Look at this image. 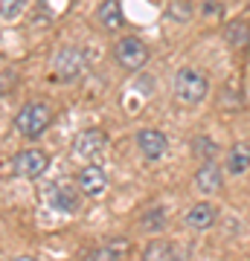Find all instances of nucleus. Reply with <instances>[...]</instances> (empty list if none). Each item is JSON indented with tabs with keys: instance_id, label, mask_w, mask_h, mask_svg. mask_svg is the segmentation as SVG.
Here are the masks:
<instances>
[{
	"instance_id": "1",
	"label": "nucleus",
	"mask_w": 250,
	"mask_h": 261,
	"mask_svg": "<svg viewBox=\"0 0 250 261\" xmlns=\"http://www.w3.org/2000/svg\"><path fill=\"white\" fill-rule=\"evenodd\" d=\"M50 125H53V108L44 99H32L15 113V130L24 140H38Z\"/></svg>"
},
{
	"instance_id": "2",
	"label": "nucleus",
	"mask_w": 250,
	"mask_h": 261,
	"mask_svg": "<svg viewBox=\"0 0 250 261\" xmlns=\"http://www.w3.org/2000/svg\"><path fill=\"white\" fill-rule=\"evenodd\" d=\"M210 93V79L207 73L201 70H195V67H184V70H177L175 75V99L186 108H195V105H201Z\"/></svg>"
},
{
	"instance_id": "3",
	"label": "nucleus",
	"mask_w": 250,
	"mask_h": 261,
	"mask_svg": "<svg viewBox=\"0 0 250 261\" xmlns=\"http://www.w3.org/2000/svg\"><path fill=\"white\" fill-rule=\"evenodd\" d=\"M113 58H117V64H120L122 70L137 73V70H143L146 61H148V47L137 35H122L120 41L113 44Z\"/></svg>"
},
{
	"instance_id": "4",
	"label": "nucleus",
	"mask_w": 250,
	"mask_h": 261,
	"mask_svg": "<svg viewBox=\"0 0 250 261\" xmlns=\"http://www.w3.org/2000/svg\"><path fill=\"white\" fill-rule=\"evenodd\" d=\"M105 148H108V134L99 128H84L73 140V157L84 163H96L105 154Z\"/></svg>"
},
{
	"instance_id": "5",
	"label": "nucleus",
	"mask_w": 250,
	"mask_h": 261,
	"mask_svg": "<svg viewBox=\"0 0 250 261\" xmlns=\"http://www.w3.org/2000/svg\"><path fill=\"white\" fill-rule=\"evenodd\" d=\"M84 70V53L76 47H64L53 56V82H76Z\"/></svg>"
},
{
	"instance_id": "6",
	"label": "nucleus",
	"mask_w": 250,
	"mask_h": 261,
	"mask_svg": "<svg viewBox=\"0 0 250 261\" xmlns=\"http://www.w3.org/2000/svg\"><path fill=\"white\" fill-rule=\"evenodd\" d=\"M47 166H50V157L41 148H27V151H20V154H15V160H12L15 174L18 177H27V180L41 177L47 171Z\"/></svg>"
},
{
	"instance_id": "7",
	"label": "nucleus",
	"mask_w": 250,
	"mask_h": 261,
	"mask_svg": "<svg viewBox=\"0 0 250 261\" xmlns=\"http://www.w3.org/2000/svg\"><path fill=\"white\" fill-rule=\"evenodd\" d=\"M108 171H105L99 163H87V166H82V171H79V192H82L84 197H102L105 192H108Z\"/></svg>"
},
{
	"instance_id": "8",
	"label": "nucleus",
	"mask_w": 250,
	"mask_h": 261,
	"mask_svg": "<svg viewBox=\"0 0 250 261\" xmlns=\"http://www.w3.org/2000/svg\"><path fill=\"white\" fill-rule=\"evenodd\" d=\"M137 148L148 163H157V160L166 157L169 140H166V134L157 128H143V130H137Z\"/></svg>"
},
{
	"instance_id": "9",
	"label": "nucleus",
	"mask_w": 250,
	"mask_h": 261,
	"mask_svg": "<svg viewBox=\"0 0 250 261\" xmlns=\"http://www.w3.org/2000/svg\"><path fill=\"white\" fill-rule=\"evenodd\" d=\"M215 221H218V209H215L210 200H198L195 206H189L184 215V224L195 232H204V229H213Z\"/></svg>"
},
{
	"instance_id": "10",
	"label": "nucleus",
	"mask_w": 250,
	"mask_h": 261,
	"mask_svg": "<svg viewBox=\"0 0 250 261\" xmlns=\"http://www.w3.org/2000/svg\"><path fill=\"white\" fill-rule=\"evenodd\" d=\"M195 186H198V192L201 195H215V192H221L224 186V171L218 163H204V166L195 171Z\"/></svg>"
},
{
	"instance_id": "11",
	"label": "nucleus",
	"mask_w": 250,
	"mask_h": 261,
	"mask_svg": "<svg viewBox=\"0 0 250 261\" xmlns=\"http://www.w3.org/2000/svg\"><path fill=\"white\" fill-rule=\"evenodd\" d=\"M224 171L233 174V177H241L244 171H250V142H236V145L227 148Z\"/></svg>"
},
{
	"instance_id": "12",
	"label": "nucleus",
	"mask_w": 250,
	"mask_h": 261,
	"mask_svg": "<svg viewBox=\"0 0 250 261\" xmlns=\"http://www.w3.org/2000/svg\"><path fill=\"white\" fill-rule=\"evenodd\" d=\"M224 41H227L233 49H247L250 47V18L239 15V18L227 20V27H224Z\"/></svg>"
},
{
	"instance_id": "13",
	"label": "nucleus",
	"mask_w": 250,
	"mask_h": 261,
	"mask_svg": "<svg viewBox=\"0 0 250 261\" xmlns=\"http://www.w3.org/2000/svg\"><path fill=\"white\" fill-rule=\"evenodd\" d=\"M96 20H99V23H102L108 32H117V29H122L125 18H122L120 0H102V3H99V9H96Z\"/></svg>"
},
{
	"instance_id": "14",
	"label": "nucleus",
	"mask_w": 250,
	"mask_h": 261,
	"mask_svg": "<svg viewBox=\"0 0 250 261\" xmlns=\"http://www.w3.org/2000/svg\"><path fill=\"white\" fill-rule=\"evenodd\" d=\"M125 252H128V244L122 241V238H113V241H105L102 247L90 250L87 261H122Z\"/></svg>"
},
{
	"instance_id": "15",
	"label": "nucleus",
	"mask_w": 250,
	"mask_h": 261,
	"mask_svg": "<svg viewBox=\"0 0 250 261\" xmlns=\"http://www.w3.org/2000/svg\"><path fill=\"white\" fill-rule=\"evenodd\" d=\"M143 261H177V250L169 241H148L143 247Z\"/></svg>"
},
{
	"instance_id": "16",
	"label": "nucleus",
	"mask_w": 250,
	"mask_h": 261,
	"mask_svg": "<svg viewBox=\"0 0 250 261\" xmlns=\"http://www.w3.org/2000/svg\"><path fill=\"white\" fill-rule=\"evenodd\" d=\"M79 195H82V192H79ZM79 195H76V189H70V186H53L50 189V200H53V206L61 209V212H73L76 203H79Z\"/></svg>"
},
{
	"instance_id": "17",
	"label": "nucleus",
	"mask_w": 250,
	"mask_h": 261,
	"mask_svg": "<svg viewBox=\"0 0 250 261\" xmlns=\"http://www.w3.org/2000/svg\"><path fill=\"white\" fill-rule=\"evenodd\" d=\"M140 226H143L146 232H160V229L166 226V212H163L160 206H151V209H146V212H143Z\"/></svg>"
},
{
	"instance_id": "18",
	"label": "nucleus",
	"mask_w": 250,
	"mask_h": 261,
	"mask_svg": "<svg viewBox=\"0 0 250 261\" xmlns=\"http://www.w3.org/2000/svg\"><path fill=\"white\" fill-rule=\"evenodd\" d=\"M192 154L195 157H201L204 163H213L218 157V145H215L210 137H195L192 140Z\"/></svg>"
},
{
	"instance_id": "19",
	"label": "nucleus",
	"mask_w": 250,
	"mask_h": 261,
	"mask_svg": "<svg viewBox=\"0 0 250 261\" xmlns=\"http://www.w3.org/2000/svg\"><path fill=\"white\" fill-rule=\"evenodd\" d=\"M24 9H27V0H0V18L6 20V23L20 18Z\"/></svg>"
},
{
	"instance_id": "20",
	"label": "nucleus",
	"mask_w": 250,
	"mask_h": 261,
	"mask_svg": "<svg viewBox=\"0 0 250 261\" xmlns=\"http://www.w3.org/2000/svg\"><path fill=\"white\" fill-rule=\"evenodd\" d=\"M169 18L189 20V18H192V6H189L186 0H172V3H169Z\"/></svg>"
},
{
	"instance_id": "21",
	"label": "nucleus",
	"mask_w": 250,
	"mask_h": 261,
	"mask_svg": "<svg viewBox=\"0 0 250 261\" xmlns=\"http://www.w3.org/2000/svg\"><path fill=\"white\" fill-rule=\"evenodd\" d=\"M218 9H221V6H218L215 0H207L204 3V15H218Z\"/></svg>"
},
{
	"instance_id": "22",
	"label": "nucleus",
	"mask_w": 250,
	"mask_h": 261,
	"mask_svg": "<svg viewBox=\"0 0 250 261\" xmlns=\"http://www.w3.org/2000/svg\"><path fill=\"white\" fill-rule=\"evenodd\" d=\"M18 261H35V258H18Z\"/></svg>"
}]
</instances>
